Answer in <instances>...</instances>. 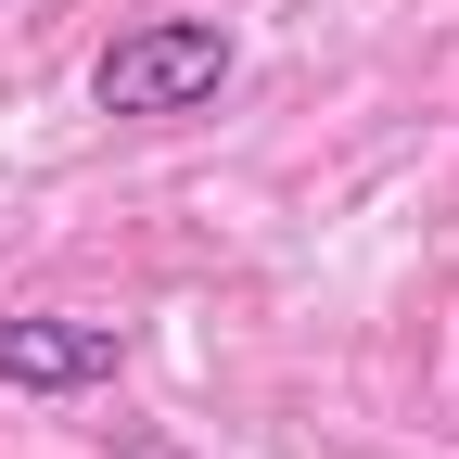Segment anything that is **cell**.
<instances>
[{"label":"cell","instance_id":"cell-1","mask_svg":"<svg viewBox=\"0 0 459 459\" xmlns=\"http://www.w3.org/2000/svg\"><path fill=\"white\" fill-rule=\"evenodd\" d=\"M230 77V39L204 26V13H179V26H128V39H115L102 51V115H179V102H204Z\"/></svg>","mask_w":459,"mask_h":459},{"label":"cell","instance_id":"cell-2","mask_svg":"<svg viewBox=\"0 0 459 459\" xmlns=\"http://www.w3.org/2000/svg\"><path fill=\"white\" fill-rule=\"evenodd\" d=\"M128 358L115 319H0V383H102Z\"/></svg>","mask_w":459,"mask_h":459}]
</instances>
